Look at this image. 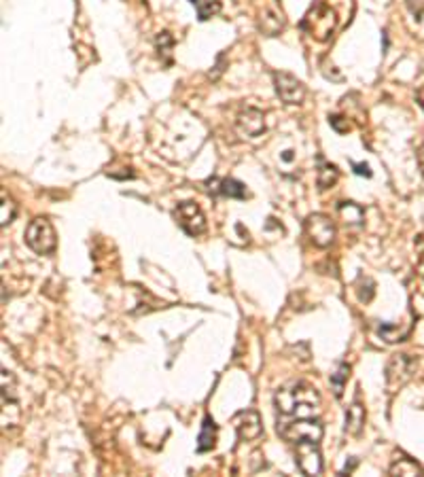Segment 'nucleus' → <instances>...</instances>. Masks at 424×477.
<instances>
[{
  "label": "nucleus",
  "mask_w": 424,
  "mask_h": 477,
  "mask_svg": "<svg viewBox=\"0 0 424 477\" xmlns=\"http://www.w3.org/2000/svg\"><path fill=\"white\" fill-rule=\"evenodd\" d=\"M339 215L350 225H361L363 223V208L354 202H341L339 204Z\"/></svg>",
  "instance_id": "obj_14"
},
{
  "label": "nucleus",
  "mask_w": 424,
  "mask_h": 477,
  "mask_svg": "<svg viewBox=\"0 0 424 477\" xmlns=\"http://www.w3.org/2000/svg\"><path fill=\"white\" fill-rule=\"evenodd\" d=\"M418 165H420V170H423L424 174V145L420 147V151H418Z\"/></svg>",
  "instance_id": "obj_23"
},
{
  "label": "nucleus",
  "mask_w": 424,
  "mask_h": 477,
  "mask_svg": "<svg viewBox=\"0 0 424 477\" xmlns=\"http://www.w3.org/2000/svg\"><path fill=\"white\" fill-rule=\"evenodd\" d=\"M278 433L291 443H304V441L319 443L323 439V424L319 420H314L312 416H306V418H297L291 422H280Z\"/></svg>",
  "instance_id": "obj_2"
},
{
  "label": "nucleus",
  "mask_w": 424,
  "mask_h": 477,
  "mask_svg": "<svg viewBox=\"0 0 424 477\" xmlns=\"http://www.w3.org/2000/svg\"><path fill=\"white\" fill-rule=\"evenodd\" d=\"M412 371H414V361L410 357H405V354H397L391 361V365H388V376H386L388 384L393 386L397 382V378H399V386H401L405 380H410Z\"/></svg>",
  "instance_id": "obj_9"
},
{
  "label": "nucleus",
  "mask_w": 424,
  "mask_h": 477,
  "mask_svg": "<svg viewBox=\"0 0 424 477\" xmlns=\"http://www.w3.org/2000/svg\"><path fill=\"white\" fill-rule=\"evenodd\" d=\"M191 4L197 11V17L202 21L210 19L212 15H217L221 11V0H191Z\"/></svg>",
  "instance_id": "obj_16"
},
{
  "label": "nucleus",
  "mask_w": 424,
  "mask_h": 477,
  "mask_svg": "<svg viewBox=\"0 0 424 477\" xmlns=\"http://www.w3.org/2000/svg\"><path fill=\"white\" fill-rule=\"evenodd\" d=\"M274 403H276L278 411L284 416L306 418V416H314V411L321 403V397L312 386L297 382L293 386L280 389L274 397Z\"/></svg>",
  "instance_id": "obj_1"
},
{
  "label": "nucleus",
  "mask_w": 424,
  "mask_h": 477,
  "mask_svg": "<svg viewBox=\"0 0 424 477\" xmlns=\"http://www.w3.org/2000/svg\"><path fill=\"white\" fill-rule=\"evenodd\" d=\"M348 376H350V367L348 365H339V369L331 376V386H333V391H336V395L341 397V391H343V382L348 380Z\"/></svg>",
  "instance_id": "obj_19"
},
{
  "label": "nucleus",
  "mask_w": 424,
  "mask_h": 477,
  "mask_svg": "<svg viewBox=\"0 0 424 477\" xmlns=\"http://www.w3.org/2000/svg\"><path fill=\"white\" fill-rule=\"evenodd\" d=\"M352 168H354V172H356V174H361V176H371V172H369V165H367V163H354V161H352Z\"/></svg>",
  "instance_id": "obj_21"
},
{
  "label": "nucleus",
  "mask_w": 424,
  "mask_h": 477,
  "mask_svg": "<svg viewBox=\"0 0 424 477\" xmlns=\"http://www.w3.org/2000/svg\"><path fill=\"white\" fill-rule=\"evenodd\" d=\"M26 242L28 246L38 252V255H47V252H53L56 250V232L51 227V223L47 219H34L30 225H28V232H26Z\"/></svg>",
  "instance_id": "obj_3"
},
{
  "label": "nucleus",
  "mask_w": 424,
  "mask_h": 477,
  "mask_svg": "<svg viewBox=\"0 0 424 477\" xmlns=\"http://www.w3.org/2000/svg\"><path fill=\"white\" fill-rule=\"evenodd\" d=\"M380 335H382L386 342H397V339H401V333H399L395 327H388V324H382V327H380Z\"/></svg>",
  "instance_id": "obj_20"
},
{
  "label": "nucleus",
  "mask_w": 424,
  "mask_h": 477,
  "mask_svg": "<svg viewBox=\"0 0 424 477\" xmlns=\"http://www.w3.org/2000/svg\"><path fill=\"white\" fill-rule=\"evenodd\" d=\"M301 26L310 36H314L319 41H325V39H329V34L336 28V13L325 9V6H316L314 11L308 13V17L304 19Z\"/></svg>",
  "instance_id": "obj_4"
},
{
  "label": "nucleus",
  "mask_w": 424,
  "mask_h": 477,
  "mask_svg": "<svg viewBox=\"0 0 424 477\" xmlns=\"http://www.w3.org/2000/svg\"><path fill=\"white\" fill-rule=\"evenodd\" d=\"M238 128H240L247 136H251V138L259 136V134L263 132V128H265L261 111H257V108H247V111L238 117Z\"/></svg>",
  "instance_id": "obj_11"
},
{
  "label": "nucleus",
  "mask_w": 424,
  "mask_h": 477,
  "mask_svg": "<svg viewBox=\"0 0 424 477\" xmlns=\"http://www.w3.org/2000/svg\"><path fill=\"white\" fill-rule=\"evenodd\" d=\"M306 232L312 240V244H316L319 248H327L336 240V225L325 215H312L306 221Z\"/></svg>",
  "instance_id": "obj_6"
},
{
  "label": "nucleus",
  "mask_w": 424,
  "mask_h": 477,
  "mask_svg": "<svg viewBox=\"0 0 424 477\" xmlns=\"http://www.w3.org/2000/svg\"><path fill=\"white\" fill-rule=\"evenodd\" d=\"M365 424V409L361 407L358 401H354L348 409H346V433L350 435H358L363 431Z\"/></svg>",
  "instance_id": "obj_12"
},
{
  "label": "nucleus",
  "mask_w": 424,
  "mask_h": 477,
  "mask_svg": "<svg viewBox=\"0 0 424 477\" xmlns=\"http://www.w3.org/2000/svg\"><path fill=\"white\" fill-rule=\"evenodd\" d=\"M214 441H217V424H214L212 416H206L204 418V424H202V433L197 437V452L212 450L214 448Z\"/></svg>",
  "instance_id": "obj_13"
},
{
  "label": "nucleus",
  "mask_w": 424,
  "mask_h": 477,
  "mask_svg": "<svg viewBox=\"0 0 424 477\" xmlns=\"http://www.w3.org/2000/svg\"><path fill=\"white\" fill-rule=\"evenodd\" d=\"M297 467L304 476H321L323 471V456L319 450V443L304 441L297 443Z\"/></svg>",
  "instance_id": "obj_7"
},
{
  "label": "nucleus",
  "mask_w": 424,
  "mask_h": 477,
  "mask_svg": "<svg viewBox=\"0 0 424 477\" xmlns=\"http://www.w3.org/2000/svg\"><path fill=\"white\" fill-rule=\"evenodd\" d=\"M391 473L393 476H420L423 471H420V467L414 463V461H410V458H399L393 467H391Z\"/></svg>",
  "instance_id": "obj_18"
},
{
  "label": "nucleus",
  "mask_w": 424,
  "mask_h": 477,
  "mask_svg": "<svg viewBox=\"0 0 424 477\" xmlns=\"http://www.w3.org/2000/svg\"><path fill=\"white\" fill-rule=\"evenodd\" d=\"M219 191H221L225 198H236V200H244V198L249 195L247 187H244L240 180H236V178H225V180L221 183Z\"/></svg>",
  "instance_id": "obj_15"
},
{
  "label": "nucleus",
  "mask_w": 424,
  "mask_h": 477,
  "mask_svg": "<svg viewBox=\"0 0 424 477\" xmlns=\"http://www.w3.org/2000/svg\"><path fill=\"white\" fill-rule=\"evenodd\" d=\"M416 98H418V102H420V106L424 108V87L423 89H418V93H416Z\"/></svg>",
  "instance_id": "obj_24"
},
{
  "label": "nucleus",
  "mask_w": 424,
  "mask_h": 477,
  "mask_svg": "<svg viewBox=\"0 0 424 477\" xmlns=\"http://www.w3.org/2000/svg\"><path fill=\"white\" fill-rule=\"evenodd\" d=\"M274 83H276V91H278L280 100L286 104H299L306 96L304 83L289 73H274Z\"/></svg>",
  "instance_id": "obj_8"
},
{
  "label": "nucleus",
  "mask_w": 424,
  "mask_h": 477,
  "mask_svg": "<svg viewBox=\"0 0 424 477\" xmlns=\"http://www.w3.org/2000/svg\"><path fill=\"white\" fill-rule=\"evenodd\" d=\"M341 119H343V117H338V115H333V117H331V125H333V128H336L338 132H346V130H348V123H341Z\"/></svg>",
  "instance_id": "obj_22"
},
{
  "label": "nucleus",
  "mask_w": 424,
  "mask_h": 477,
  "mask_svg": "<svg viewBox=\"0 0 424 477\" xmlns=\"http://www.w3.org/2000/svg\"><path fill=\"white\" fill-rule=\"evenodd\" d=\"M176 219H178V225L182 227V232L189 234V236H200V234L206 230V219H204L200 206L193 204V202H182V204H178V208H176Z\"/></svg>",
  "instance_id": "obj_5"
},
{
  "label": "nucleus",
  "mask_w": 424,
  "mask_h": 477,
  "mask_svg": "<svg viewBox=\"0 0 424 477\" xmlns=\"http://www.w3.org/2000/svg\"><path fill=\"white\" fill-rule=\"evenodd\" d=\"M338 176V168L333 163H327V161L321 159V168H319V185H321V189H327V187L336 185Z\"/></svg>",
  "instance_id": "obj_17"
},
{
  "label": "nucleus",
  "mask_w": 424,
  "mask_h": 477,
  "mask_svg": "<svg viewBox=\"0 0 424 477\" xmlns=\"http://www.w3.org/2000/svg\"><path fill=\"white\" fill-rule=\"evenodd\" d=\"M236 426H238V435L242 439H254L261 435V418L257 411H242L236 418Z\"/></svg>",
  "instance_id": "obj_10"
}]
</instances>
